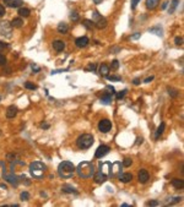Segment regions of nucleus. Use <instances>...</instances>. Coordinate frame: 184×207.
Listing matches in <instances>:
<instances>
[{
    "instance_id": "c03bdc74",
    "label": "nucleus",
    "mask_w": 184,
    "mask_h": 207,
    "mask_svg": "<svg viewBox=\"0 0 184 207\" xmlns=\"http://www.w3.org/2000/svg\"><path fill=\"white\" fill-rule=\"evenodd\" d=\"M146 205L147 206H158L160 203H158V201H156V200H152V201H148Z\"/></svg>"
},
{
    "instance_id": "c9c22d12",
    "label": "nucleus",
    "mask_w": 184,
    "mask_h": 207,
    "mask_svg": "<svg viewBox=\"0 0 184 207\" xmlns=\"http://www.w3.org/2000/svg\"><path fill=\"white\" fill-rule=\"evenodd\" d=\"M104 92L108 93V94H114V93H115V89H114L113 86H107L106 89H104Z\"/></svg>"
},
{
    "instance_id": "4c0bfd02",
    "label": "nucleus",
    "mask_w": 184,
    "mask_h": 207,
    "mask_svg": "<svg viewBox=\"0 0 184 207\" xmlns=\"http://www.w3.org/2000/svg\"><path fill=\"white\" fill-rule=\"evenodd\" d=\"M118 67H119V61L117 59H114L111 64V69H113V70H118Z\"/></svg>"
},
{
    "instance_id": "aec40b11",
    "label": "nucleus",
    "mask_w": 184,
    "mask_h": 207,
    "mask_svg": "<svg viewBox=\"0 0 184 207\" xmlns=\"http://www.w3.org/2000/svg\"><path fill=\"white\" fill-rule=\"evenodd\" d=\"M160 0H146V8L150 10H153L158 6Z\"/></svg>"
},
{
    "instance_id": "58836bf2",
    "label": "nucleus",
    "mask_w": 184,
    "mask_h": 207,
    "mask_svg": "<svg viewBox=\"0 0 184 207\" xmlns=\"http://www.w3.org/2000/svg\"><path fill=\"white\" fill-rule=\"evenodd\" d=\"M121 164H123V167H130V165L133 164V161L130 160V158H125Z\"/></svg>"
},
{
    "instance_id": "6e6552de",
    "label": "nucleus",
    "mask_w": 184,
    "mask_h": 207,
    "mask_svg": "<svg viewBox=\"0 0 184 207\" xmlns=\"http://www.w3.org/2000/svg\"><path fill=\"white\" fill-rule=\"evenodd\" d=\"M3 178H4V180H6L9 184H11L12 186H15V188L20 184V178L16 177L15 174H6V173H5V174L3 175Z\"/></svg>"
},
{
    "instance_id": "a18cd8bd",
    "label": "nucleus",
    "mask_w": 184,
    "mask_h": 207,
    "mask_svg": "<svg viewBox=\"0 0 184 207\" xmlns=\"http://www.w3.org/2000/svg\"><path fill=\"white\" fill-rule=\"evenodd\" d=\"M150 32H157V33H156V34H158V36H162V30H160L158 31V27H156V28H150Z\"/></svg>"
},
{
    "instance_id": "13d9d810",
    "label": "nucleus",
    "mask_w": 184,
    "mask_h": 207,
    "mask_svg": "<svg viewBox=\"0 0 184 207\" xmlns=\"http://www.w3.org/2000/svg\"><path fill=\"white\" fill-rule=\"evenodd\" d=\"M139 84H140V80L139 79H135L134 80V85H139Z\"/></svg>"
},
{
    "instance_id": "9b49d317",
    "label": "nucleus",
    "mask_w": 184,
    "mask_h": 207,
    "mask_svg": "<svg viewBox=\"0 0 184 207\" xmlns=\"http://www.w3.org/2000/svg\"><path fill=\"white\" fill-rule=\"evenodd\" d=\"M148 178H150V175H148V172H147L146 169H141V170L139 172L138 179H139V181H140L141 184H145V183H147Z\"/></svg>"
},
{
    "instance_id": "2eb2a0df",
    "label": "nucleus",
    "mask_w": 184,
    "mask_h": 207,
    "mask_svg": "<svg viewBox=\"0 0 184 207\" xmlns=\"http://www.w3.org/2000/svg\"><path fill=\"white\" fill-rule=\"evenodd\" d=\"M4 3L9 6V8H20L23 1L22 0H4Z\"/></svg>"
},
{
    "instance_id": "39448f33",
    "label": "nucleus",
    "mask_w": 184,
    "mask_h": 207,
    "mask_svg": "<svg viewBox=\"0 0 184 207\" xmlns=\"http://www.w3.org/2000/svg\"><path fill=\"white\" fill-rule=\"evenodd\" d=\"M92 21L97 28H106L107 27V20L103 17L98 11H93L92 13Z\"/></svg>"
},
{
    "instance_id": "de8ad7c7",
    "label": "nucleus",
    "mask_w": 184,
    "mask_h": 207,
    "mask_svg": "<svg viewBox=\"0 0 184 207\" xmlns=\"http://www.w3.org/2000/svg\"><path fill=\"white\" fill-rule=\"evenodd\" d=\"M139 3H140V0H131V9H135Z\"/></svg>"
},
{
    "instance_id": "e2e57ef3",
    "label": "nucleus",
    "mask_w": 184,
    "mask_h": 207,
    "mask_svg": "<svg viewBox=\"0 0 184 207\" xmlns=\"http://www.w3.org/2000/svg\"><path fill=\"white\" fill-rule=\"evenodd\" d=\"M0 101H1V96H0Z\"/></svg>"
},
{
    "instance_id": "6ab92c4d",
    "label": "nucleus",
    "mask_w": 184,
    "mask_h": 207,
    "mask_svg": "<svg viewBox=\"0 0 184 207\" xmlns=\"http://www.w3.org/2000/svg\"><path fill=\"white\" fill-rule=\"evenodd\" d=\"M101 103L102 104H106V106H108V104H111L112 103V94H108V93H103V96L101 97Z\"/></svg>"
},
{
    "instance_id": "09e8293b",
    "label": "nucleus",
    "mask_w": 184,
    "mask_h": 207,
    "mask_svg": "<svg viewBox=\"0 0 184 207\" xmlns=\"http://www.w3.org/2000/svg\"><path fill=\"white\" fill-rule=\"evenodd\" d=\"M5 15V8L3 5H0V17H3Z\"/></svg>"
},
{
    "instance_id": "1a4fd4ad",
    "label": "nucleus",
    "mask_w": 184,
    "mask_h": 207,
    "mask_svg": "<svg viewBox=\"0 0 184 207\" xmlns=\"http://www.w3.org/2000/svg\"><path fill=\"white\" fill-rule=\"evenodd\" d=\"M121 168H123V164L120 162H114L113 164H111V177H117L121 173Z\"/></svg>"
},
{
    "instance_id": "f8f14e48",
    "label": "nucleus",
    "mask_w": 184,
    "mask_h": 207,
    "mask_svg": "<svg viewBox=\"0 0 184 207\" xmlns=\"http://www.w3.org/2000/svg\"><path fill=\"white\" fill-rule=\"evenodd\" d=\"M88 43H90V39H88L87 37H85V36L79 37L76 40H75V44H76L77 48H85Z\"/></svg>"
},
{
    "instance_id": "a878e982",
    "label": "nucleus",
    "mask_w": 184,
    "mask_h": 207,
    "mask_svg": "<svg viewBox=\"0 0 184 207\" xmlns=\"http://www.w3.org/2000/svg\"><path fill=\"white\" fill-rule=\"evenodd\" d=\"M172 185L174 186V188L175 189H182L183 188V180H182V179H173V180H172Z\"/></svg>"
},
{
    "instance_id": "052dcab7",
    "label": "nucleus",
    "mask_w": 184,
    "mask_h": 207,
    "mask_svg": "<svg viewBox=\"0 0 184 207\" xmlns=\"http://www.w3.org/2000/svg\"><path fill=\"white\" fill-rule=\"evenodd\" d=\"M0 188H3V189H6V185H5V184H0Z\"/></svg>"
},
{
    "instance_id": "bf43d9fd",
    "label": "nucleus",
    "mask_w": 184,
    "mask_h": 207,
    "mask_svg": "<svg viewBox=\"0 0 184 207\" xmlns=\"http://www.w3.org/2000/svg\"><path fill=\"white\" fill-rule=\"evenodd\" d=\"M93 3L98 5V4H101V3H102V0H93Z\"/></svg>"
},
{
    "instance_id": "dca6fc26",
    "label": "nucleus",
    "mask_w": 184,
    "mask_h": 207,
    "mask_svg": "<svg viewBox=\"0 0 184 207\" xmlns=\"http://www.w3.org/2000/svg\"><path fill=\"white\" fill-rule=\"evenodd\" d=\"M53 48H54V49H55L57 52H63L64 48H65V43L63 42V40L57 39V40H54V42H53Z\"/></svg>"
},
{
    "instance_id": "473e14b6",
    "label": "nucleus",
    "mask_w": 184,
    "mask_h": 207,
    "mask_svg": "<svg viewBox=\"0 0 184 207\" xmlns=\"http://www.w3.org/2000/svg\"><path fill=\"white\" fill-rule=\"evenodd\" d=\"M70 18H71V21H74V22L79 21V13H77L76 11H72V12L70 13Z\"/></svg>"
},
{
    "instance_id": "864d4df0",
    "label": "nucleus",
    "mask_w": 184,
    "mask_h": 207,
    "mask_svg": "<svg viewBox=\"0 0 184 207\" xmlns=\"http://www.w3.org/2000/svg\"><path fill=\"white\" fill-rule=\"evenodd\" d=\"M32 69H33V71H35V72H38V71H39V67L36 66L35 64H32Z\"/></svg>"
},
{
    "instance_id": "bb28decb",
    "label": "nucleus",
    "mask_w": 184,
    "mask_h": 207,
    "mask_svg": "<svg viewBox=\"0 0 184 207\" xmlns=\"http://www.w3.org/2000/svg\"><path fill=\"white\" fill-rule=\"evenodd\" d=\"M165 128H166V124L165 123H161L160 126L157 129V131H156V139H158V137L163 134V131H165Z\"/></svg>"
},
{
    "instance_id": "a211bd4d",
    "label": "nucleus",
    "mask_w": 184,
    "mask_h": 207,
    "mask_svg": "<svg viewBox=\"0 0 184 207\" xmlns=\"http://www.w3.org/2000/svg\"><path fill=\"white\" fill-rule=\"evenodd\" d=\"M118 177H119V180L121 183H129L133 180V175L130 173H120Z\"/></svg>"
},
{
    "instance_id": "72a5a7b5",
    "label": "nucleus",
    "mask_w": 184,
    "mask_h": 207,
    "mask_svg": "<svg viewBox=\"0 0 184 207\" xmlns=\"http://www.w3.org/2000/svg\"><path fill=\"white\" fill-rule=\"evenodd\" d=\"M168 94L171 96V97L175 98L177 96H178V91H177V89H174V88H168Z\"/></svg>"
},
{
    "instance_id": "f257e3e1",
    "label": "nucleus",
    "mask_w": 184,
    "mask_h": 207,
    "mask_svg": "<svg viewBox=\"0 0 184 207\" xmlns=\"http://www.w3.org/2000/svg\"><path fill=\"white\" fill-rule=\"evenodd\" d=\"M75 172H77V174H79V177H81V178H85V179H87V178H91V177H93V174H94V165L91 163V162H81L79 165H77V168H75Z\"/></svg>"
},
{
    "instance_id": "f03ea898",
    "label": "nucleus",
    "mask_w": 184,
    "mask_h": 207,
    "mask_svg": "<svg viewBox=\"0 0 184 207\" xmlns=\"http://www.w3.org/2000/svg\"><path fill=\"white\" fill-rule=\"evenodd\" d=\"M58 173L61 178H71L75 173V165L69 162V161H64L61 162L59 165H58Z\"/></svg>"
},
{
    "instance_id": "4be33fe9",
    "label": "nucleus",
    "mask_w": 184,
    "mask_h": 207,
    "mask_svg": "<svg viewBox=\"0 0 184 207\" xmlns=\"http://www.w3.org/2000/svg\"><path fill=\"white\" fill-rule=\"evenodd\" d=\"M61 190H63L64 192H67V194H75V195L79 194V191L75 188H72V186H70V185H63Z\"/></svg>"
},
{
    "instance_id": "49530a36",
    "label": "nucleus",
    "mask_w": 184,
    "mask_h": 207,
    "mask_svg": "<svg viewBox=\"0 0 184 207\" xmlns=\"http://www.w3.org/2000/svg\"><path fill=\"white\" fill-rule=\"evenodd\" d=\"M140 37H141V33H139V32H136L135 34H133V36L130 37V39H134V40H135V39H139Z\"/></svg>"
},
{
    "instance_id": "7c9ffc66",
    "label": "nucleus",
    "mask_w": 184,
    "mask_h": 207,
    "mask_svg": "<svg viewBox=\"0 0 184 207\" xmlns=\"http://www.w3.org/2000/svg\"><path fill=\"white\" fill-rule=\"evenodd\" d=\"M5 173H6V165L4 162L0 161V177H3Z\"/></svg>"
},
{
    "instance_id": "e433bc0d",
    "label": "nucleus",
    "mask_w": 184,
    "mask_h": 207,
    "mask_svg": "<svg viewBox=\"0 0 184 207\" xmlns=\"http://www.w3.org/2000/svg\"><path fill=\"white\" fill-rule=\"evenodd\" d=\"M180 200H182V196H175V197H172V198H171V201H168V205L177 203V202H179Z\"/></svg>"
},
{
    "instance_id": "603ef678",
    "label": "nucleus",
    "mask_w": 184,
    "mask_h": 207,
    "mask_svg": "<svg viewBox=\"0 0 184 207\" xmlns=\"http://www.w3.org/2000/svg\"><path fill=\"white\" fill-rule=\"evenodd\" d=\"M152 80H153V76H150V77L145 79V81H144V82H145V84H148V82H151Z\"/></svg>"
},
{
    "instance_id": "f3484780",
    "label": "nucleus",
    "mask_w": 184,
    "mask_h": 207,
    "mask_svg": "<svg viewBox=\"0 0 184 207\" xmlns=\"http://www.w3.org/2000/svg\"><path fill=\"white\" fill-rule=\"evenodd\" d=\"M99 170L108 177V175H109V173H111V163L109 162H106V163H103L102 165H99Z\"/></svg>"
},
{
    "instance_id": "c85d7f7f",
    "label": "nucleus",
    "mask_w": 184,
    "mask_h": 207,
    "mask_svg": "<svg viewBox=\"0 0 184 207\" xmlns=\"http://www.w3.org/2000/svg\"><path fill=\"white\" fill-rule=\"evenodd\" d=\"M84 26L86 27L87 30H92L94 27V23H93L92 20H84Z\"/></svg>"
},
{
    "instance_id": "9d476101",
    "label": "nucleus",
    "mask_w": 184,
    "mask_h": 207,
    "mask_svg": "<svg viewBox=\"0 0 184 207\" xmlns=\"http://www.w3.org/2000/svg\"><path fill=\"white\" fill-rule=\"evenodd\" d=\"M111 151V148L106 146V145H101V146L96 150V152H94V158H102V157H104L108 152Z\"/></svg>"
},
{
    "instance_id": "393cba45",
    "label": "nucleus",
    "mask_w": 184,
    "mask_h": 207,
    "mask_svg": "<svg viewBox=\"0 0 184 207\" xmlns=\"http://www.w3.org/2000/svg\"><path fill=\"white\" fill-rule=\"evenodd\" d=\"M30 13H31V11L27 8H20V10H18V15L21 17H28Z\"/></svg>"
},
{
    "instance_id": "37998d69",
    "label": "nucleus",
    "mask_w": 184,
    "mask_h": 207,
    "mask_svg": "<svg viewBox=\"0 0 184 207\" xmlns=\"http://www.w3.org/2000/svg\"><path fill=\"white\" fill-rule=\"evenodd\" d=\"M174 42H175L177 45H182V44H183V38H182V37H175Z\"/></svg>"
},
{
    "instance_id": "3c124183",
    "label": "nucleus",
    "mask_w": 184,
    "mask_h": 207,
    "mask_svg": "<svg viewBox=\"0 0 184 207\" xmlns=\"http://www.w3.org/2000/svg\"><path fill=\"white\" fill-rule=\"evenodd\" d=\"M4 48H8V44H5L3 42H0V50H3Z\"/></svg>"
},
{
    "instance_id": "0eeeda50",
    "label": "nucleus",
    "mask_w": 184,
    "mask_h": 207,
    "mask_svg": "<svg viewBox=\"0 0 184 207\" xmlns=\"http://www.w3.org/2000/svg\"><path fill=\"white\" fill-rule=\"evenodd\" d=\"M112 129V123L111 120H108V119H102L99 123H98V130L101 131V133H103V134H107V133H109Z\"/></svg>"
},
{
    "instance_id": "6e6d98bb",
    "label": "nucleus",
    "mask_w": 184,
    "mask_h": 207,
    "mask_svg": "<svg viewBox=\"0 0 184 207\" xmlns=\"http://www.w3.org/2000/svg\"><path fill=\"white\" fill-rule=\"evenodd\" d=\"M48 128H49V124H47V123L42 124V129H48Z\"/></svg>"
},
{
    "instance_id": "5fc2aeb1",
    "label": "nucleus",
    "mask_w": 184,
    "mask_h": 207,
    "mask_svg": "<svg viewBox=\"0 0 184 207\" xmlns=\"http://www.w3.org/2000/svg\"><path fill=\"white\" fill-rule=\"evenodd\" d=\"M167 5H168V3H167V1H165V3H163V4H162V6H161V9H162V10H165V9L167 8Z\"/></svg>"
},
{
    "instance_id": "ddd939ff",
    "label": "nucleus",
    "mask_w": 184,
    "mask_h": 207,
    "mask_svg": "<svg viewBox=\"0 0 184 207\" xmlns=\"http://www.w3.org/2000/svg\"><path fill=\"white\" fill-rule=\"evenodd\" d=\"M93 178H94V181L98 183V184H102V183H104L107 180V175L103 174L101 170H98L97 173L94 172V174H93Z\"/></svg>"
},
{
    "instance_id": "4d7b16f0",
    "label": "nucleus",
    "mask_w": 184,
    "mask_h": 207,
    "mask_svg": "<svg viewBox=\"0 0 184 207\" xmlns=\"http://www.w3.org/2000/svg\"><path fill=\"white\" fill-rule=\"evenodd\" d=\"M141 142H142V137H138V139H136V145H139Z\"/></svg>"
},
{
    "instance_id": "412c9836",
    "label": "nucleus",
    "mask_w": 184,
    "mask_h": 207,
    "mask_svg": "<svg viewBox=\"0 0 184 207\" xmlns=\"http://www.w3.org/2000/svg\"><path fill=\"white\" fill-rule=\"evenodd\" d=\"M98 72H99L101 76L106 77L107 75H108V72H109V67H108L107 64H102V65L99 66V69H98Z\"/></svg>"
},
{
    "instance_id": "cd10ccee",
    "label": "nucleus",
    "mask_w": 184,
    "mask_h": 207,
    "mask_svg": "<svg viewBox=\"0 0 184 207\" xmlns=\"http://www.w3.org/2000/svg\"><path fill=\"white\" fill-rule=\"evenodd\" d=\"M178 4H179V0H172L171 8L168 9V12H169V13H173V12L175 11V9H177V6H178Z\"/></svg>"
},
{
    "instance_id": "c756f323",
    "label": "nucleus",
    "mask_w": 184,
    "mask_h": 207,
    "mask_svg": "<svg viewBox=\"0 0 184 207\" xmlns=\"http://www.w3.org/2000/svg\"><path fill=\"white\" fill-rule=\"evenodd\" d=\"M20 198H21L22 201H28V200H30V194L27 191H23V192H21V195H20Z\"/></svg>"
},
{
    "instance_id": "20e7f679",
    "label": "nucleus",
    "mask_w": 184,
    "mask_h": 207,
    "mask_svg": "<svg viewBox=\"0 0 184 207\" xmlns=\"http://www.w3.org/2000/svg\"><path fill=\"white\" fill-rule=\"evenodd\" d=\"M76 145L77 147L81 150H86V148H90L92 145H93V136L91 134H84L81 135L79 139L76 140Z\"/></svg>"
},
{
    "instance_id": "a19ab883",
    "label": "nucleus",
    "mask_w": 184,
    "mask_h": 207,
    "mask_svg": "<svg viewBox=\"0 0 184 207\" xmlns=\"http://www.w3.org/2000/svg\"><path fill=\"white\" fill-rule=\"evenodd\" d=\"M107 80H109V81H120L121 77L120 76H109V75H107Z\"/></svg>"
},
{
    "instance_id": "680f3d73",
    "label": "nucleus",
    "mask_w": 184,
    "mask_h": 207,
    "mask_svg": "<svg viewBox=\"0 0 184 207\" xmlns=\"http://www.w3.org/2000/svg\"><path fill=\"white\" fill-rule=\"evenodd\" d=\"M121 206H123V207H129V206H130V205H128V203H123Z\"/></svg>"
},
{
    "instance_id": "5701e85b",
    "label": "nucleus",
    "mask_w": 184,
    "mask_h": 207,
    "mask_svg": "<svg viewBox=\"0 0 184 207\" xmlns=\"http://www.w3.org/2000/svg\"><path fill=\"white\" fill-rule=\"evenodd\" d=\"M10 25H11L12 27H15V28H20V27H22L23 21H22L21 17H16V18H13L12 21L10 22Z\"/></svg>"
},
{
    "instance_id": "79ce46f5",
    "label": "nucleus",
    "mask_w": 184,
    "mask_h": 207,
    "mask_svg": "<svg viewBox=\"0 0 184 207\" xmlns=\"http://www.w3.org/2000/svg\"><path fill=\"white\" fill-rule=\"evenodd\" d=\"M6 61H8V60H6V58L4 57L3 54H0V66H5L6 65Z\"/></svg>"
},
{
    "instance_id": "4468645a",
    "label": "nucleus",
    "mask_w": 184,
    "mask_h": 207,
    "mask_svg": "<svg viewBox=\"0 0 184 207\" xmlns=\"http://www.w3.org/2000/svg\"><path fill=\"white\" fill-rule=\"evenodd\" d=\"M17 112H18V110H17V108L15 106H10L8 109H6V118H9V119L15 118Z\"/></svg>"
},
{
    "instance_id": "b1692460",
    "label": "nucleus",
    "mask_w": 184,
    "mask_h": 207,
    "mask_svg": "<svg viewBox=\"0 0 184 207\" xmlns=\"http://www.w3.org/2000/svg\"><path fill=\"white\" fill-rule=\"evenodd\" d=\"M67 30H69V27H67V25L65 22H60L58 25V32L61 33V34H65L67 32Z\"/></svg>"
},
{
    "instance_id": "423d86ee",
    "label": "nucleus",
    "mask_w": 184,
    "mask_h": 207,
    "mask_svg": "<svg viewBox=\"0 0 184 207\" xmlns=\"http://www.w3.org/2000/svg\"><path fill=\"white\" fill-rule=\"evenodd\" d=\"M0 34L6 38H11L12 36V26L8 21L0 22Z\"/></svg>"
},
{
    "instance_id": "2f4dec72",
    "label": "nucleus",
    "mask_w": 184,
    "mask_h": 207,
    "mask_svg": "<svg viewBox=\"0 0 184 207\" xmlns=\"http://www.w3.org/2000/svg\"><path fill=\"white\" fill-rule=\"evenodd\" d=\"M125 94H126V89H123L120 92H115V97H117V99H121V98H124Z\"/></svg>"
},
{
    "instance_id": "f704fd0d",
    "label": "nucleus",
    "mask_w": 184,
    "mask_h": 207,
    "mask_svg": "<svg viewBox=\"0 0 184 207\" xmlns=\"http://www.w3.org/2000/svg\"><path fill=\"white\" fill-rule=\"evenodd\" d=\"M96 67H97L96 63H92V64H90V65H87L85 70H86V71H94V70H96Z\"/></svg>"
},
{
    "instance_id": "7ed1b4c3",
    "label": "nucleus",
    "mask_w": 184,
    "mask_h": 207,
    "mask_svg": "<svg viewBox=\"0 0 184 207\" xmlns=\"http://www.w3.org/2000/svg\"><path fill=\"white\" fill-rule=\"evenodd\" d=\"M45 170H47V167L42 162L36 161V162H32L30 164V173L35 178H42L45 173Z\"/></svg>"
},
{
    "instance_id": "ea45409f",
    "label": "nucleus",
    "mask_w": 184,
    "mask_h": 207,
    "mask_svg": "<svg viewBox=\"0 0 184 207\" xmlns=\"http://www.w3.org/2000/svg\"><path fill=\"white\" fill-rule=\"evenodd\" d=\"M25 87H26L27 89H37V86H36L35 84H32V82H26Z\"/></svg>"
},
{
    "instance_id": "8fccbe9b",
    "label": "nucleus",
    "mask_w": 184,
    "mask_h": 207,
    "mask_svg": "<svg viewBox=\"0 0 184 207\" xmlns=\"http://www.w3.org/2000/svg\"><path fill=\"white\" fill-rule=\"evenodd\" d=\"M115 52H120V48L114 47V48H112V49H111V53H115Z\"/></svg>"
}]
</instances>
